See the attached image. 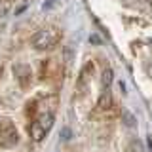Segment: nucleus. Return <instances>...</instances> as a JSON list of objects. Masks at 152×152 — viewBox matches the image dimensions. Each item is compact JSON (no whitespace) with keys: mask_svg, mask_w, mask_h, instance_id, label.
I'll return each instance as SVG.
<instances>
[{"mask_svg":"<svg viewBox=\"0 0 152 152\" xmlns=\"http://www.w3.org/2000/svg\"><path fill=\"white\" fill-rule=\"evenodd\" d=\"M61 40V32L59 28L55 27H48L38 31L34 36H32V46L36 50H51L53 46H57V42Z\"/></svg>","mask_w":152,"mask_h":152,"instance_id":"f257e3e1","label":"nucleus"},{"mask_svg":"<svg viewBox=\"0 0 152 152\" xmlns=\"http://www.w3.org/2000/svg\"><path fill=\"white\" fill-rule=\"evenodd\" d=\"M17 142V131L10 120H0V145L2 146H12Z\"/></svg>","mask_w":152,"mask_h":152,"instance_id":"f03ea898","label":"nucleus"},{"mask_svg":"<svg viewBox=\"0 0 152 152\" xmlns=\"http://www.w3.org/2000/svg\"><path fill=\"white\" fill-rule=\"evenodd\" d=\"M28 133H31V137H32V141H36V142H40L42 139H44V137H46V129H44V127H42L40 126V124H38L36 120L34 122H32L31 124V126H28Z\"/></svg>","mask_w":152,"mask_h":152,"instance_id":"7ed1b4c3","label":"nucleus"},{"mask_svg":"<svg viewBox=\"0 0 152 152\" xmlns=\"http://www.w3.org/2000/svg\"><path fill=\"white\" fill-rule=\"evenodd\" d=\"M108 107H110V93H108V89H104L101 99H99V103H97V108L99 110H107Z\"/></svg>","mask_w":152,"mask_h":152,"instance_id":"20e7f679","label":"nucleus"},{"mask_svg":"<svg viewBox=\"0 0 152 152\" xmlns=\"http://www.w3.org/2000/svg\"><path fill=\"white\" fill-rule=\"evenodd\" d=\"M122 122L126 124L127 127H135V124H137V118L133 116V114L129 110H122Z\"/></svg>","mask_w":152,"mask_h":152,"instance_id":"39448f33","label":"nucleus"},{"mask_svg":"<svg viewBox=\"0 0 152 152\" xmlns=\"http://www.w3.org/2000/svg\"><path fill=\"white\" fill-rule=\"evenodd\" d=\"M89 72H93V65H91V63H88V65L82 69V72H80V78H78V86H80V88H82L84 82L88 80V74H89Z\"/></svg>","mask_w":152,"mask_h":152,"instance_id":"423d86ee","label":"nucleus"},{"mask_svg":"<svg viewBox=\"0 0 152 152\" xmlns=\"http://www.w3.org/2000/svg\"><path fill=\"white\" fill-rule=\"evenodd\" d=\"M12 2L13 0H0V17H6L12 10Z\"/></svg>","mask_w":152,"mask_h":152,"instance_id":"0eeeda50","label":"nucleus"},{"mask_svg":"<svg viewBox=\"0 0 152 152\" xmlns=\"http://www.w3.org/2000/svg\"><path fill=\"white\" fill-rule=\"evenodd\" d=\"M112 80H114V72H112V69H107L103 72V86L108 89V86L112 84Z\"/></svg>","mask_w":152,"mask_h":152,"instance_id":"6e6552de","label":"nucleus"},{"mask_svg":"<svg viewBox=\"0 0 152 152\" xmlns=\"http://www.w3.org/2000/svg\"><path fill=\"white\" fill-rule=\"evenodd\" d=\"M129 152H145V148H142V142L137 141V139H133L129 142Z\"/></svg>","mask_w":152,"mask_h":152,"instance_id":"1a4fd4ad","label":"nucleus"},{"mask_svg":"<svg viewBox=\"0 0 152 152\" xmlns=\"http://www.w3.org/2000/svg\"><path fill=\"white\" fill-rule=\"evenodd\" d=\"M89 42L95 44V46H99V44H101V36H99V34H89Z\"/></svg>","mask_w":152,"mask_h":152,"instance_id":"9d476101","label":"nucleus"},{"mask_svg":"<svg viewBox=\"0 0 152 152\" xmlns=\"http://www.w3.org/2000/svg\"><path fill=\"white\" fill-rule=\"evenodd\" d=\"M63 139H65V141L70 139V129H69V127H65V129H63Z\"/></svg>","mask_w":152,"mask_h":152,"instance_id":"9b49d317","label":"nucleus"},{"mask_svg":"<svg viewBox=\"0 0 152 152\" xmlns=\"http://www.w3.org/2000/svg\"><path fill=\"white\" fill-rule=\"evenodd\" d=\"M118 88H120L122 93H126V82H122V80H120V82H118Z\"/></svg>","mask_w":152,"mask_h":152,"instance_id":"f8f14e48","label":"nucleus"}]
</instances>
